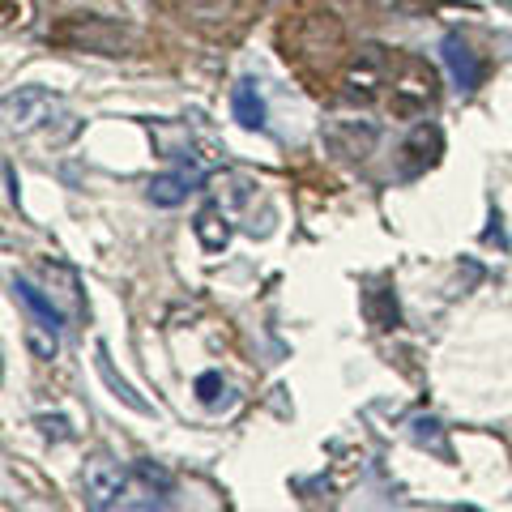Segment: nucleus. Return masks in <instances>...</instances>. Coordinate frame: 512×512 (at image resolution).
I'll list each match as a JSON object with an SVG mask.
<instances>
[{
	"instance_id": "obj_1",
	"label": "nucleus",
	"mask_w": 512,
	"mask_h": 512,
	"mask_svg": "<svg viewBox=\"0 0 512 512\" xmlns=\"http://www.w3.org/2000/svg\"><path fill=\"white\" fill-rule=\"evenodd\" d=\"M47 43L56 47H69V52H94V56H124L133 35L128 26L111 22V18H99V13H69L52 26Z\"/></svg>"
},
{
	"instance_id": "obj_2",
	"label": "nucleus",
	"mask_w": 512,
	"mask_h": 512,
	"mask_svg": "<svg viewBox=\"0 0 512 512\" xmlns=\"http://www.w3.org/2000/svg\"><path fill=\"white\" fill-rule=\"evenodd\" d=\"M436 94H440V77H436V69H431L427 60H419V56H406V60H402V69L393 73L389 111H393L397 120H414V116H423V111L436 103Z\"/></svg>"
},
{
	"instance_id": "obj_3",
	"label": "nucleus",
	"mask_w": 512,
	"mask_h": 512,
	"mask_svg": "<svg viewBox=\"0 0 512 512\" xmlns=\"http://www.w3.org/2000/svg\"><path fill=\"white\" fill-rule=\"evenodd\" d=\"M389 73H393V56H389V47H380V43H367L359 47L355 56L346 60V73H342V94L350 103H376L384 86H389Z\"/></svg>"
},
{
	"instance_id": "obj_4",
	"label": "nucleus",
	"mask_w": 512,
	"mask_h": 512,
	"mask_svg": "<svg viewBox=\"0 0 512 512\" xmlns=\"http://www.w3.org/2000/svg\"><path fill=\"white\" fill-rule=\"evenodd\" d=\"M82 491H86L90 508H116L128 495V470L120 466L116 457L94 453L86 461V470H82Z\"/></svg>"
},
{
	"instance_id": "obj_5",
	"label": "nucleus",
	"mask_w": 512,
	"mask_h": 512,
	"mask_svg": "<svg viewBox=\"0 0 512 512\" xmlns=\"http://www.w3.org/2000/svg\"><path fill=\"white\" fill-rule=\"evenodd\" d=\"M52 111H56V99L43 86H22L18 94H9L5 99V120H9L13 133H30V128H39L43 120H52Z\"/></svg>"
},
{
	"instance_id": "obj_6",
	"label": "nucleus",
	"mask_w": 512,
	"mask_h": 512,
	"mask_svg": "<svg viewBox=\"0 0 512 512\" xmlns=\"http://www.w3.org/2000/svg\"><path fill=\"white\" fill-rule=\"evenodd\" d=\"M43 278H47V295L56 299V308L64 320H73V325H82L86 320V299H82V282L69 265L60 261H43Z\"/></svg>"
},
{
	"instance_id": "obj_7",
	"label": "nucleus",
	"mask_w": 512,
	"mask_h": 512,
	"mask_svg": "<svg viewBox=\"0 0 512 512\" xmlns=\"http://www.w3.org/2000/svg\"><path fill=\"white\" fill-rule=\"evenodd\" d=\"M376 124H367V120H333L329 128H325V146L333 150V154H342V158H367L372 154V146H376Z\"/></svg>"
},
{
	"instance_id": "obj_8",
	"label": "nucleus",
	"mask_w": 512,
	"mask_h": 512,
	"mask_svg": "<svg viewBox=\"0 0 512 512\" xmlns=\"http://www.w3.org/2000/svg\"><path fill=\"white\" fill-rule=\"evenodd\" d=\"M402 175H423V171H431L440 163V154H444V133L436 124H419L414 133L406 137V146H402Z\"/></svg>"
},
{
	"instance_id": "obj_9",
	"label": "nucleus",
	"mask_w": 512,
	"mask_h": 512,
	"mask_svg": "<svg viewBox=\"0 0 512 512\" xmlns=\"http://www.w3.org/2000/svg\"><path fill=\"white\" fill-rule=\"evenodd\" d=\"M440 56L448 64V73H453V82L457 90H478V82H483V64H478V56L470 52V43L461 39V35H444L440 43Z\"/></svg>"
},
{
	"instance_id": "obj_10",
	"label": "nucleus",
	"mask_w": 512,
	"mask_h": 512,
	"mask_svg": "<svg viewBox=\"0 0 512 512\" xmlns=\"http://www.w3.org/2000/svg\"><path fill=\"white\" fill-rule=\"evenodd\" d=\"M192 231H197L205 252L227 248L231 244V222H227V214H222V201H205L197 210V218H192Z\"/></svg>"
},
{
	"instance_id": "obj_11",
	"label": "nucleus",
	"mask_w": 512,
	"mask_h": 512,
	"mask_svg": "<svg viewBox=\"0 0 512 512\" xmlns=\"http://www.w3.org/2000/svg\"><path fill=\"white\" fill-rule=\"evenodd\" d=\"M205 180L201 167L192 171H171V175H158V180H150V201L163 205V210H175V205H184V197L192 188H197Z\"/></svg>"
},
{
	"instance_id": "obj_12",
	"label": "nucleus",
	"mask_w": 512,
	"mask_h": 512,
	"mask_svg": "<svg viewBox=\"0 0 512 512\" xmlns=\"http://www.w3.org/2000/svg\"><path fill=\"white\" fill-rule=\"evenodd\" d=\"M231 116L244 128H256V133L265 128V99H261V90H256V82H248V77L231 90Z\"/></svg>"
},
{
	"instance_id": "obj_13",
	"label": "nucleus",
	"mask_w": 512,
	"mask_h": 512,
	"mask_svg": "<svg viewBox=\"0 0 512 512\" xmlns=\"http://www.w3.org/2000/svg\"><path fill=\"white\" fill-rule=\"evenodd\" d=\"M9 286H13V295H18V299L26 303V312H30V316L47 320V325H60V320H64V316H60V308H56V299H52V295H43L30 278H13Z\"/></svg>"
},
{
	"instance_id": "obj_14",
	"label": "nucleus",
	"mask_w": 512,
	"mask_h": 512,
	"mask_svg": "<svg viewBox=\"0 0 512 512\" xmlns=\"http://www.w3.org/2000/svg\"><path fill=\"white\" fill-rule=\"evenodd\" d=\"M56 329H60V325H47V320H39V316L26 320V333H22V338H26V350H30V355H35L39 363H52V359H56V350H60Z\"/></svg>"
},
{
	"instance_id": "obj_15",
	"label": "nucleus",
	"mask_w": 512,
	"mask_h": 512,
	"mask_svg": "<svg viewBox=\"0 0 512 512\" xmlns=\"http://www.w3.org/2000/svg\"><path fill=\"white\" fill-rule=\"evenodd\" d=\"M99 372H103V380L111 384V393H116L124 406H133L137 414H150V402H146V397H137V393H133V384L116 376V367H111V359H107V346H99Z\"/></svg>"
},
{
	"instance_id": "obj_16",
	"label": "nucleus",
	"mask_w": 512,
	"mask_h": 512,
	"mask_svg": "<svg viewBox=\"0 0 512 512\" xmlns=\"http://www.w3.org/2000/svg\"><path fill=\"white\" fill-rule=\"evenodd\" d=\"M367 312H372V320H376V329H397V320H402V316H397V299H393L389 291H384V295H372V299H367Z\"/></svg>"
},
{
	"instance_id": "obj_17",
	"label": "nucleus",
	"mask_w": 512,
	"mask_h": 512,
	"mask_svg": "<svg viewBox=\"0 0 512 512\" xmlns=\"http://www.w3.org/2000/svg\"><path fill=\"white\" fill-rule=\"evenodd\" d=\"M30 18H35L30 0H5V30H26Z\"/></svg>"
},
{
	"instance_id": "obj_18",
	"label": "nucleus",
	"mask_w": 512,
	"mask_h": 512,
	"mask_svg": "<svg viewBox=\"0 0 512 512\" xmlns=\"http://www.w3.org/2000/svg\"><path fill=\"white\" fill-rule=\"evenodd\" d=\"M141 483H150V487H158V491H171L175 487V478L163 470V466H154V461H137V470H133Z\"/></svg>"
},
{
	"instance_id": "obj_19",
	"label": "nucleus",
	"mask_w": 512,
	"mask_h": 512,
	"mask_svg": "<svg viewBox=\"0 0 512 512\" xmlns=\"http://www.w3.org/2000/svg\"><path fill=\"white\" fill-rule=\"evenodd\" d=\"M218 393H222V376H218V372H201V376H197V397H201V402L214 406Z\"/></svg>"
},
{
	"instance_id": "obj_20",
	"label": "nucleus",
	"mask_w": 512,
	"mask_h": 512,
	"mask_svg": "<svg viewBox=\"0 0 512 512\" xmlns=\"http://www.w3.org/2000/svg\"><path fill=\"white\" fill-rule=\"evenodd\" d=\"M414 440L440 448V423L436 419H414Z\"/></svg>"
},
{
	"instance_id": "obj_21",
	"label": "nucleus",
	"mask_w": 512,
	"mask_h": 512,
	"mask_svg": "<svg viewBox=\"0 0 512 512\" xmlns=\"http://www.w3.org/2000/svg\"><path fill=\"white\" fill-rule=\"evenodd\" d=\"M5 180H9V201H18V175H13L9 163H5Z\"/></svg>"
}]
</instances>
